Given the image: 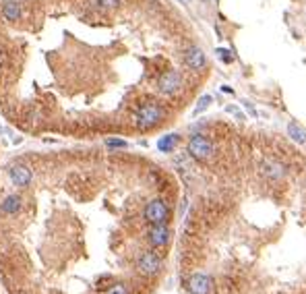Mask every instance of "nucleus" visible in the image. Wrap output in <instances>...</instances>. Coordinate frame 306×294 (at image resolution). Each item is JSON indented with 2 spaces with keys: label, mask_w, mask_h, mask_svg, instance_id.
<instances>
[{
  "label": "nucleus",
  "mask_w": 306,
  "mask_h": 294,
  "mask_svg": "<svg viewBox=\"0 0 306 294\" xmlns=\"http://www.w3.org/2000/svg\"><path fill=\"white\" fill-rule=\"evenodd\" d=\"M178 135L176 133H170V135H163L161 139H157V149L163 151V154H170V151H174V147L178 145Z\"/></svg>",
  "instance_id": "obj_11"
},
{
  "label": "nucleus",
  "mask_w": 306,
  "mask_h": 294,
  "mask_svg": "<svg viewBox=\"0 0 306 294\" xmlns=\"http://www.w3.org/2000/svg\"><path fill=\"white\" fill-rule=\"evenodd\" d=\"M288 133H290V137H292L294 141H298V143H304V141H306V133L302 131V128H300L296 122H290Z\"/></svg>",
  "instance_id": "obj_15"
},
{
  "label": "nucleus",
  "mask_w": 306,
  "mask_h": 294,
  "mask_svg": "<svg viewBox=\"0 0 306 294\" xmlns=\"http://www.w3.org/2000/svg\"><path fill=\"white\" fill-rule=\"evenodd\" d=\"M0 60H2V58H0Z\"/></svg>",
  "instance_id": "obj_21"
},
{
  "label": "nucleus",
  "mask_w": 306,
  "mask_h": 294,
  "mask_svg": "<svg viewBox=\"0 0 306 294\" xmlns=\"http://www.w3.org/2000/svg\"><path fill=\"white\" fill-rule=\"evenodd\" d=\"M147 240L153 249H161V246H166L170 242V228L166 224H155L151 226L149 232H147Z\"/></svg>",
  "instance_id": "obj_7"
},
{
  "label": "nucleus",
  "mask_w": 306,
  "mask_h": 294,
  "mask_svg": "<svg viewBox=\"0 0 306 294\" xmlns=\"http://www.w3.org/2000/svg\"><path fill=\"white\" fill-rule=\"evenodd\" d=\"M137 269L143 276H155L159 274V269H161V259H159V255L155 251H145V253H141L139 255V259H137Z\"/></svg>",
  "instance_id": "obj_4"
},
{
  "label": "nucleus",
  "mask_w": 306,
  "mask_h": 294,
  "mask_svg": "<svg viewBox=\"0 0 306 294\" xmlns=\"http://www.w3.org/2000/svg\"><path fill=\"white\" fill-rule=\"evenodd\" d=\"M188 154H191L195 160H207L213 154V143L205 137V135H193L191 141H188Z\"/></svg>",
  "instance_id": "obj_3"
},
{
  "label": "nucleus",
  "mask_w": 306,
  "mask_h": 294,
  "mask_svg": "<svg viewBox=\"0 0 306 294\" xmlns=\"http://www.w3.org/2000/svg\"><path fill=\"white\" fill-rule=\"evenodd\" d=\"M215 52H217V56H219V60H223L226 64H230V62L234 60V56H232L230 50H226V48H217Z\"/></svg>",
  "instance_id": "obj_18"
},
{
  "label": "nucleus",
  "mask_w": 306,
  "mask_h": 294,
  "mask_svg": "<svg viewBox=\"0 0 306 294\" xmlns=\"http://www.w3.org/2000/svg\"><path fill=\"white\" fill-rule=\"evenodd\" d=\"M143 216H145V220L149 222L151 226L166 224L168 218H170V207H168V203L163 201V199H153V201H149L145 205Z\"/></svg>",
  "instance_id": "obj_2"
},
{
  "label": "nucleus",
  "mask_w": 306,
  "mask_h": 294,
  "mask_svg": "<svg viewBox=\"0 0 306 294\" xmlns=\"http://www.w3.org/2000/svg\"><path fill=\"white\" fill-rule=\"evenodd\" d=\"M182 87V77H180V73L178 70H166L161 77H159V81H157V89L161 91V93H166V96H174L176 91H178Z\"/></svg>",
  "instance_id": "obj_5"
},
{
  "label": "nucleus",
  "mask_w": 306,
  "mask_h": 294,
  "mask_svg": "<svg viewBox=\"0 0 306 294\" xmlns=\"http://www.w3.org/2000/svg\"><path fill=\"white\" fill-rule=\"evenodd\" d=\"M211 102H213V98H211V96H201V98H199V104H197V108H195V116L205 112L209 106H211Z\"/></svg>",
  "instance_id": "obj_16"
},
{
  "label": "nucleus",
  "mask_w": 306,
  "mask_h": 294,
  "mask_svg": "<svg viewBox=\"0 0 306 294\" xmlns=\"http://www.w3.org/2000/svg\"><path fill=\"white\" fill-rule=\"evenodd\" d=\"M105 147L108 149H126L128 143L124 139H105Z\"/></svg>",
  "instance_id": "obj_17"
},
{
  "label": "nucleus",
  "mask_w": 306,
  "mask_h": 294,
  "mask_svg": "<svg viewBox=\"0 0 306 294\" xmlns=\"http://www.w3.org/2000/svg\"><path fill=\"white\" fill-rule=\"evenodd\" d=\"M186 288L191 294H209L211 292V278L205 274H193L186 282Z\"/></svg>",
  "instance_id": "obj_8"
},
{
  "label": "nucleus",
  "mask_w": 306,
  "mask_h": 294,
  "mask_svg": "<svg viewBox=\"0 0 306 294\" xmlns=\"http://www.w3.org/2000/svg\"><path fill=\"white\" fill-rule=\"evenodd\" d=\"M105 294H128V290H126L124 284H112L108 290H105Z\"/></svg>",
  "instance_id": "obj_19"
},
{
  "label": "nucleus",
  "mask_w": 306,
  "mask_h": 294,
  "mask_svg": "<svg viewBox=\"0 0 306 294\" xmlns=\"http://www.w3.org/2000/svg\"><path fill=\"white\" fill-rule=\"evenodd\" d=\"M91 6L93 8H98V10H112L116 6H120L122 0H89Z\"/></svg>",
  "instance_id": "obj_14"
},
{
  "label": "nucleus",
  "mask_w": 306,
  "mask_h": 294,
  "mask_svg": "<svg viewBox=\"0 0 306 294\" xmlns=\"http://www.w3.org/2000/svg\"><path fill=\"white\" fill-rule=\"evenodd\" d=\"M8 180H10V184L19 186V189H27L33 180V174L25 164H15V166L8 168Z\"/></svg>",
  "instance_id": "obj_6"
},
{
  "label": "nucleus",
  "mask_w": 306,
  "mask_h": 294,
  "mask_svg": "<svg viewBox=\"0 0 306 294\" xmlns=\"http://www.w3.org/2000/svg\"><path fill=\"white\" fill-rule=\"evenodd\" d=\"M184 62L188 68H193V70H203L207 66V56L201 48H188L184 52Z\"/></svg>",
  "instance_id": "obj_9"
},
{
  "label": "nucleus",
  "mask_w": 306,
  "mask_h": 294,
  "mask_svg": "<svg viewBox=\"0 0 306 294\" xmlns=\"http://www.w3.org/2000/svg\"><path fill=\"white\" fill-rule=\"evenodd\" d=\"M263 172H265V176H269V178H279V176L284 174V166L275 160H267L263 164Z\"/></svg>",
  "instance_id": "obj_12"
},
{
  "label": "nucleus",
  "mask_w": 306,
  "mask_h": 294,
  "mask_svg": "<svg viewBox=\"0 0 306 294\" xmlns=\"http://www.w3.org/2000/svg\"><path fill=\"white\" fill-rule=\"evenodd\" d=\"M180 2H184V4H188V2H191V0H180Z\"/></svg>",
  "instance_id": "obj_20"
},
{
  "label": "nucleus",
  "mask_w": 306,
  "mask_h": 294,
  "mask_svg": "<svg viewBox=\"0 0 306 294\" xmlns=\"http://www.w3.org/2000/svg\"><path fill=\"white\" fill-rule=\"evenodd\" d=\"M161 118H163V110L159 108L157 104H153V102L141 106V108L137 110V114H135V122H137V126L141 128V131L153 128L155 124L161 122Z\"/></svg>",
  "instance_id": "obj_1"
},
{
  "label": "nucleus",
  "mask_w": 306,
  "mask_h": 294,
  "mask_svg": "<svg viewBox=\"0 0 306 294\" xmlns=\"http://www.w3.org/2000/svg\"><path fill=\"white\" fill-rule=\"evenodd\" d=\"M2 17L4 19H8V21H17V19H21V6H19V2H4L2 4Z\"/></svg>",
  "instance_id": "obj_13"
},
{
  "label": "nucleus",
  "mask_w": 306,
  "mask_h": 294,
  "mask_svg": "<svg viewBox=\"0 0 306 294\" xmlns=\"http://www.w3.org/2000/svg\"><path fill=\"white\" fill-rule=\"evenodd\" d=\"M23 207V199L21 195H8L2 203H0V209H2V214L6 216H17Z\"/></svg>",
  "instance_id": "obj_10"
}]
</instances>
